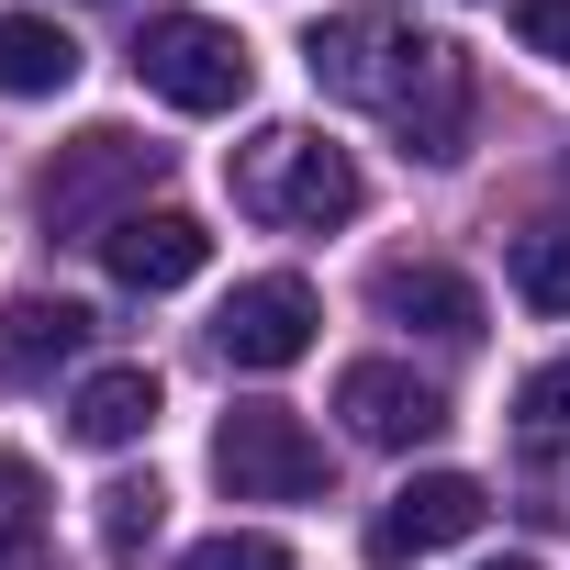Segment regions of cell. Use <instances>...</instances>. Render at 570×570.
Listing matches in <instances>:
<instances>
[{
	"label": "cell",
	"mask_w": 570,
	"mask_h": 570,
	"mask_svg": "<svg viewBox=\"0 0 570 570\" xmlns=\"http://www.w3.org/2000/svg\"><path fill=\"white\" fill-rule=\"evenodd\" d=\"M224 179H235V213L246 224H279V235H325V224H347L370 202L358 157L325 146V135H303V124H257Z\"/></svg>",
	"instance_id": "1"
},
{
	"label": "cell",
	"mask_w": 570,
	"mask_h": 570,
	"mask_svg": "<svg viewBox=\"0 0 570 570\" xmlns=\"http://www.w3.org/2000/svg\"><path fill=\"white\" fill-rule=\"evenodd\" d=\"M157 168H168V146H146V135H124V124H90V135L57 146L35 213H46V235H90V246H101V235L135 213V190H157Z\"/></svg>",
	"instance_id": "2"
},
{
	"label": "cell",
	"mask_w": 570,
	"mask_h": 570,
	"mask_svg": "<svg viewBox=\"0 0 570 570\" xmlns=\"http://www.w3.org/2000/svg\"><path fill=\"white\" fill-rule=\"evenodd\" d=\"M425 46H436V35H414V12L358 0V12H325V23L303 35V68H314V90H336V101H358V112H392V101L414 90Z\"/></svg>",
	"instance_id": "3"
},
{
	"label": "cell",
	"mask_w": 570,
	"mask_h": 570,
	"mask_svg": "<svg viewBox=\"0 0 570 570\" xmlns=\"http://www.w3.org/2000/svg\"><path fill=\"white\" fill-rule=\"evenodd\" d=\"M213 481L235 503H314L325 492V436L292 403H235L213 425Z\"/></svg>",
	"instance_id": "4"
},
{
	"label": "cell",
	"mask_w": 570,
	"mask_h": 570,
	"mask_svg": "<svg viewBox=\"0 0 570 570\" xmlns=\"http://www.w3.org/2000/svg\"><path fill=\"white\" fill-rule=\"evenodd\" d=\"M135 79H146L168 112H235L246 79H257V57H246L224 23H202V12H157V23L135 35Z\"/></svg>",
	"instance_id": "5"
},
{
	"label": "cell",
	"mask_w": 570,
	"mask_h": 570,
	"mask_svg": "<svg viewBox=\"0 0 570 570\" xmlns=\"http://www.w3.org/2000/svg\"><path fill=\"white\" fill-rule=\"evenodd\" d=\"M314 325H325V303H314V279H292V268H268V279H235V303L213 314V347H224L235 370H292V358L314 347Z\"/></svg>",
	"instance_id": "6"
},
{
	"label": "cell",
	"mask_w": 570,
	"mask_h": 570,
	"mask_svg": "<svg viewBox=\"0 0 570 570\" xmlns=\"http://www.w3.org/2000/svg\"><path fill=\"white\" fill-rule=\"evenodd\" d=\"M481 514H492V492H481L470 470H425V481H403V492L370 514V559H381V570H403V559H436V548L481 537Z\"/></svg>",
	"instance_id": "7"
},
{
	"label": "cell",
	"mask_w": 570,
	"mask_h": 570,
	"mask_svg": "<svg viewBox=\"0 0 570 570\" xmlns=\"http://www.w3.org/2000/svg\"><path fill=\"white\" fill-rule=\"evenodd\" d=\"M336 414H347V436H370V448H425V436L448 425V392L414 381V370H392V358H358V370H336Z\"/></svg>",
	"instance_id": "8"
},
{
	"label": "cell",
	"mask_w": 570,
	"mask_h": 570,
	"mask_svg": "<svg viewBox=\"0 0 570 570\" xmlns=\"http://www.w3.org/2000/svg\"><path fill=\"white\" fill-rule=\"evenodd\" d=\"M370 303H381L392 325L436 336V347H470V336H481V292H470L459 268H436V257H392V268L370 279Z\"/></svg>",
	"instance_id": "9"
},
{
	"label": "cell",
	"mask_w": 570,
	"mask_h": 570,
	"mask_svg": "<svg viewBox=\"0 0 570 570\" xmlns=\"http://www.w3.org/2000/svg\"><path fill=\"white\" fill-rule=\"evenodd\" d=\"M202 257H213V235L190 213H124L101 235V268L124 279V292H179V279H202Z\"/></svg>",
	"instance_id": "10"
},
{
	"label": "cell",
	"mask_w": 570,
	"mask_h": 570,
	"mask_svg": "<svg viewBox=\"0 0 570 570\" xmlns=\"http://www.w3.org/2000/svg\"><path fill=\"white\" fill-rule=\"evenodd\" d=\"M392 124H403L414 157H459V146H470V57H459L448 35L425 46V68H414V90L392 101Z\"/></svg>",
	"instance_id": "11"
},
{
	"label": "cell",
	"mask_w": 570,
	"mask_h": 570,
	"mask_svg": "<svg viewBox=\"0 0 570 570\" xmlns=\"http://www.w3.org/2000/svg\"><path fill=\"white\" fill-rule=\"evenodd\" d=\"M79 79V35L46 12H0V101H57Z\"/></svg>",
	"instance_id": "12"
},
{
	"label": "cell",
	"mask_w": 570,
	"mask_h": 570,
	"mask_svg": "<svg viewBox=\"0 0 570 570\" xmlns=\"http://www.w3.org/2000/svg\"><path fill=\"white\" fill-rule=\"evenodd\" d=\"M90 303H0V381H46L57 358L90 347Z\"/></svg>",
	"instance_id": "13"
},
{
	"label": "cell",
	"mask_w": 570,
	"mask_h": 570,
	"mask_svg": "<svg viewBox=\"0 0 570 570\" xmlns=\"http://www.w3.org/2000/svg\"><path fill=\"white\" fill-rule=\"evenodd\" d=\"M68 425H79V448H135L146 425H157V370H90L79 381V403H68Z\"/></svg>",
	"instance_id": "14"
},
{
	"label": "cell",
	"mask_w": 570,
	"mask_h": 570,
	"mask_svg": "<svg viewBox=\"0 0 570 570\" xmlns=\"http://www.w3.org/2000/svg\"><path fill=\"white\" fill-rule=\"evenodd\" d=\"M0 570H46V470L0 448Z\"/></svg>",
	"instance_id": "15"
},
{
	"label": "cell",
	"mask_w": 570,
	"mask_h": 570,
	"mask_svg": "<svg viewBox=\"0 0 570 570\" xmlns=\"http://www.w3.org/2000/svg\"><path fill=\"white\" fill-rule=\"evenodd\" d=\"M514 292L537 314H570V224H525L514 235Z\"/></svg>",
	"instance_id": "16"
},
{
	"label": "cell",
	"mask_w": 570,
	"mask_h": 570,
	"mask_svg": "<svg viewBox=\"0 0 570 570\" xmlns=\"http://www.w3.org/2000/svg\"><path fill=\"white\" fill-rule=\"evenodd\" d=\"M157 514H168V492H157V481H112V492H101V559H112V570H135V559H146V537H157Z\"/></svg>",
	"instance_id": "17"
},
{
	"label": "cell",
	"mask_w": 570,
	"mask_h": 570,
	"mask_svg": "<svg viewBox=\"0 0 570 570\" xmlns=\"http://www.w3.org/2000/svg\"><path fill=\"white\" fill-rule=\"evenodd\" d=\"M179 570H292V548H279V537H257V525H224V537L179 548Z\"/></svg>",
	"instance_id": "18"
},
{
	"label": "cell",
	"mask_w": 570,
	"mask_h": 570,
	"mask_svg": "<svg viewBox=\"0 0 570 570\" xmlns=\"http://www.w3.org/2000/svg\"><path fill=\"white\" fill-rule=\"evenodd\" d=\"M514 414H525L537 436H559V425H570V347H559L548 370H525V392H514Z\"/></svg>",
	"instance_id": "19"
},
{
	"label": "cell",
	"mask_w": 570,
	"mask_h": 570,
	"mask_svg": "<svg viewBox=\"0 0 570 570\" xmlns=\"http://www.w3.org/2000/svg\"><path fill=\"white\" fill-rule=\"evenodd\" d=\"M514 35H525V57L570 68V0H514Z\"/></svg>",
	"instance_id": "20"
},
{
	"label": "cell",
	"mask_w": 570,
	"mask_h": 570,
	"mask_svg": "<svg viewBox=\"0 0 570 570\" xmlns=\"http://www.w3.org/2000/svg\"><path fill=\"white\" fill-rule=\"evenodd\" d=\"M537 481H548V492L570 503V448H537Z\"/></svg>",
	"instance_id": "21"
},
{
	"label": "cell",
	"mask_w": 570,
	"mask_h": 570,
	"mask_svg": "<svg viewBox=\"0 0 570 570\" xmlns=\"http://www.w3.org/2000/svg\"><path fill=\"white\" fill-rule=\"evenodd\" d=\"M481 570H537V559H481Z\"/></svg>",
	"instance_id": "22"
}]
</instances>
